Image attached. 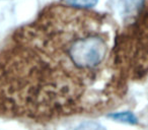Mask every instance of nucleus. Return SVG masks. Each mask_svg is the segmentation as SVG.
Wrapping results in <instances>:
<instances>
[{
    "mask_svg": "<svg viewBox=\"0 0 148 130\" xmlns=\"http://www.w3.org/2000/svg\"><path fill=\"white\" fill-rule=\"evenodd\" d=\"M74 130H106L103 126H101L99 124L92 123V122H87V123H83L81 125H79L76 129Z\"/></svg>",
    "mask_w": 148,
    "mask_h": 130,
    "instance_id": "nucleus-5",
    "label": "nucleus"
},
{
    "mask_svg": "<svg viewBox=\"0 0 148 130\" xmlns=\"http://www.w3.org/2000/svg\"><path fill=\"white\" fill-rule=\"evenodd\" d=\"M112 117H113L114 119L118 120V121L127 122V123H131V124H134V123L137 122L135 116L131 113H128V112H126V113L114 114V115H112Z\"/></svg>",
    "mask_w": 148,
    "mask_h": 130,
    "instance_id": "nucleus-3",
    "label": "nucleus"
},
{
    "mask_svg": "<svg viewBox=\"0 0 148 130\" xmlns=\"http://www.w3.org/2000/svg\"><path fill=\"white\" fill-rule=\"evenodd\" d=\"M117 35L105 13L46 6L0 51V117L49 122L116 107L129 83L116 61Z\"/></svg>",
    "mask_w": 148,
    "mask_h": 130,
    "instance_id": "nucleus-1",
    "label": "nucleus"
},
{
    "mask_svg": "<svg viewBox=\"0 0 148 130\" xmlns=\"http://www.w3.org/2000/svg\"><path fill=\"white\" fill-rule=\"evenodd\" d=\"M70 4L81 8H89L97 3V0H69Z\"/></svg>",
    "mask_w": 148,
    "mask_h": 130,
    "instance_id": "nucleus-4",
    "label": "nucleus"
},
{
    "mask_svg": "<svg viewBox=\"0 0 148 130\" xmlns=\"http://www.w3.org/2000/svg\"><path fill=\"white\" fill-rule=\"evenodd\" d=\"M115 55L119 70L128 83L148 75V0L135 19L118 31Z\"/></svg>",
    "mask_w": 148,
    "mask_h": 130,
    "instance_id": "nucleus-2",
    "label": "nucleus"
}]
</instances>
